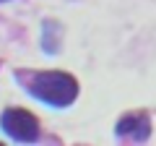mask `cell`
<instances>
[{"instance_id":"obj_1","label":"cell","mask_w":156,"mask_h":146,"mask_svg":"<svg viewBox=\"0 0 156 146\" xmlns=\"http://www.w3.org/2000/svg\"><path fill=\"white\" fill-rule=\"evenodd\" d=\"M26 91L50 107H70L78 97V81L65 71H37L29 73Z\"/></svg>"},{"instance_id":"obj_2","label":"cell","mask_w":156,"mask_h":146,"mask_svg":"<svg viewBox=\"0 0 156 146\" xmlns=\"http://www.w3.org/2000/svg\"><path fill=\"white\" fill-rule=\"evenodd\" d=\"M0 128L5 130L11 138L21 141V144L39 138V120H37V115H31L29 110H21V107H8L5 112L0 115Z\"/></svg>"},{"instance_id":"obj_3","label":"cell","mask_w":156,"mask_h":146,"mask_svg":"<svg viewBox=\"0 0 156 146\" xmlns=\"http://www.w3.org/2000/svg\"><path fill=\"white\" fill-rule=\"evenodd\" d=\"M117 136L120 138H133V141H146L151 136V118L146 110H133L125 112L117 120Z\"/></svg>"}]
</instances>
